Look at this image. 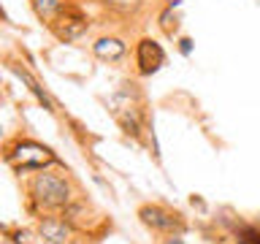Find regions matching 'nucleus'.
<instances>
[{
	"label": "nucleus",
	"instance_id": "obj_3",
	"mask_svg": "<svg viewBox=\"0 0 260 244\" xmlns=\"http://www.w3.org/2000/svg\"><path fill=\"white\" fill-rule=\"evenodd\" d=\"M60 215L73 231H79L81 236H87V239H92V241H101L103 236L111 233V228H114L111 217L98 209L95 201H89L87 195H79V198L73 201L71 206H65Z\"/></svg>",
	"mask_w": 260,
	"mask_h": 244
},
{
	"label": "nucleus",
	"instance_id": "obj_5",
	"mask_svg": "<svg viewBox=\"0 0 260 244\" xmlns=\"http://www.w3.org/2000/svg\"><path fill=\"white\" fill-rule=\"evenodd\" d=\"M52 33L54 41H60V44H76L87 36L89 30H92V16L89 11L84 8L81 0H68L65 8L60 14H57V19L46 27Z\"/></svg>",
	"mask_w": 260,
	"mask_h": 244
},
{
	"label": "nucleus",
	"instance_id": "obj_11",
	"mask_svg": "<svg viewBox=\"0 0 260 244\" xmlns=\"http://www.w3.org/2000/svg\"><path fill=\"white\" fill-rule=\"evenodd\" d=\"M65 3H68V0H27L32 16H36L44 27H49V24L57 19V14L65 8Z\"/></svg>",
	"mask_w": 260,
	"mask_h": 244
},
{
	"label": "nucleus",
	"instance_id": "obj_9",
	"mask_svg": "<svg viewBox=\"0 0 260 244\" xmlns=\"http://www.w3.org/2000/svg\"><path fill=\"white\" fill-rule=\"evenodd\" d=\"M8 68H11V71L16 73V76L22 79V84L27 87V93H30L32 98H36V101H38L41 106H44V109H46L49 114H54V101H52V95H49L44 87H41V81H38L36 76H32V73H30L27 68H22V63H8Z\"/></svg>",
	"mask_w": 260,
	"mask_h": 244
},
{
	"label": "nucleus",
	"instance_id": "obj_6",
	"mask_svg": "<svg viewBox=\"0 0 260 244\" xmlns=\"http://www.w3.org/2000/svg\"><path fill=\"white\" fill-rule=\"evenodd\" d=\"M130 60H133V73L136 79H149L154 76L162 65H166V49L154 36H138L133 41V52H130Z\"/></svg>",
	"mask_w": 260,
	"mask_h": 244
},
{
	"label": "nucleus",
	"instance_id": "obj_10",
	"mask_svg": "<svg viewBox=\"0 0 260 244\" xmlns=\"http://www.w3.org/2000/svg\"><path fill=\"white\" fill-rule=\"evenodd\" d=\"M95 3L117 19H138L146 11V0H95Z\"/></svg>",
	"mask_w": 260,
	"mask_h": 244
},
{
	"label": "nucleus",
	"instance_id": "obj_7",
	"mask_svg": "<svg viewBox=\"0 0 260 244\" xmlns=\"http://www.w3.org/2000/svg\"><path fill=\"white\" fill-rule=\"evenodd\" d=\"M133 52V44L127 41V36L122 33H98V36L89 41V54L95 57L98 63H106V65H122Z\"/></svg>",
	"mask_w": 260,
	"mask_h": 244
},
{
	"label": "nucleus",
	"instance_id": "obj_13",
	"mask_svg": "<svg viewBox=\"0 0 260 244\" xmlns=\"http://www.w3.org/2000/svg\"><path fill=\"white\" fill-rule=\"evenodd\" d=\"M157 244H187V241H184V233H171V236H162Z\"/></svg>",
	"mask_w": 260,
	"mask_h": 244
},
{
	"label": "nucleus",
	"instance_id": "obj_2",
	"mask_svg": "<svg viewBox=\"0 0 260 244\" xmlns=\"http://www.w3.org/2000/svg\"><path fill=\"white\" fill-rule=\"evenodd\" d=\"M3 163L22 179L36 174V171L62 166V160L57 158V152L52 146L27 133H14V136L3 138Z\"/></svg>",
	"mask_w": 260,
	"mask_h": 244
},
{
	"label": "nucleus",
	"instance_id": "obj_12",
	"mask_svg": "<svg viewBox=\"0 0 260 244\" xmlns=\"http://www.w3.org/2000/svg\"><path fill=\"white\" fill-rule=\"evenodd\" d=\"M6 231V239L8 244H38V233H36V228H22V225H6L3 228Z\"/></svg>",
	"mask_w": 260,
	"mask_h": 244
},
{
	"label": "nucleus",
	"instance_id": "obj_1",
	"mask_svg": "<svg viewBox=\"0 0 260 244\" xmlns=\"http://www.w3.org/2000/svg\"><path fill=\"white\" fill-rule=\"evenodd\" d=\"M24 193V211L36 220L41 215H60L65 206H71L79 195H84L81 185L68 174L65 166L36 171L22 179Z\"/></svg>",
	"mask_w": 260,
	"mask_h": 244
},
{
	"label": "nucleus",
	"instance_id": "obj_8",
	"mask_svg": "<svg viewBox=\"0 0 260 244\" xmlns=\"http://www.w3.org/2000/svg\"><path fill=\"white\" fill-rule=\"evenodd\" d=\"M179 8H182V0H166V3L154 11V22H157V27H160V33L166 38H176L179 36V24H182Z\"/></svg>",
	"mask_w": 260,
	"mask_h": 244
},
{
	"label": "nucleus",
	"instance_id": "obj_14",
	"mask_svg": "<svg viewBox=\"0 0 260 244\" xmlns=\"http://www.w3.org/2000/svg\"><path fill=\"white\" fill-rule=\"evenodd\" d=\"M179 52L187 57V54L192 52V41H190V38H179Z\"/></svg>",
	"mask_w": 260,
	"mask_h": 244
},
{
	"label": "nucleus",
	"instance_id": "obj_4",
	"mask_svg": "<svg viewBox=\"0 0 260 244\" xmlns=\"http://www.w3.org/2000/svg\"><path fill=\"white\" fill-rule=\"evenodd\" d=\"M136 217L149 233L154 236H171V233H184L187 231V220L179 209L168 206L162 201H146V203H138L136 209Z\"/></svg>",
	"mask_w": 260,
	"mask_h": 244
}]
</instances>
